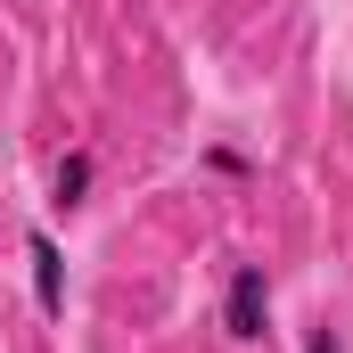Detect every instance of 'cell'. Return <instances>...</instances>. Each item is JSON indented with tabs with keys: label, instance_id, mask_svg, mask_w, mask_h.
<instances>
[{
	"label": "cell",
	"instance_id": "4",
	"mask_svg": "<svg viewBox=\"0 0 353 353\" xmlns=\"http://www.w3.org/2000/svg\"><path fill=\"white\" fill-rule=\"evenodd\" d=\"M304 353H345V345H337V329H312V345H304Z\"/></svg>",
	"mask_w": 353,
	"mask_h": 353
},
{
	"label": "cell",
	"instance_id": "1",
	"mask_svg": "<svg viewBox=\"0 0 353 353\" xmlns=\"http://www.w3.org/2000/svg\"><path fill=\"white\" fill-rule=\"evenodd\" d=\"M222 329L239 337V345H255L271 329V288H263V263H239L230 271V296H222Z\"/></svg>",
	"mask_w": 353,
	"mask_h": 353
},
{
	"label": "cell",
	"instance_id": "2",
	"mask_svg": "<svg viewBox=\"0 0 353 353\" xmlns=\"http://www.w3.org/2000/svg\"><path fill=\"white\" fill-rule=\"evenodd\" d=\"M25 255H33V304H41V312L58 321V304H66V271H58V239H50V230H33V239H25Z\"/></svg>",
	"mask_w": 353,
	"mask_h": 353
},
{
	"label": "cell",
	"instance_id": "3",
	"mask_svg": "<svg viewBox=\"0 0 353 353\" xmlns=\"http://www.w3.org/2000/svg\"><path fill=\"white\" fill-rule=\"evenodd\" d=\"M83 189H90V157H83V148H74V157L58 165V205L74 214V205H83Z\"/></svg>",
	"mask_w": 353,
	"mask_h": 353
}]
</instances>
